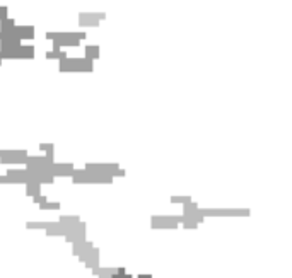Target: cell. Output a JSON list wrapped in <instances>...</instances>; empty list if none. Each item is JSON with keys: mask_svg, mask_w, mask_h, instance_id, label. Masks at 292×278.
<instances>
[{"mask_svg": "<svg viewBox=\"0 0 292 278\" xmlns=\"http://www.w3.org/2000/svg\"><path fill=\"white\" fill-rule=\"evenodd\" d=\"M14 26H16V22H14V19H11V17H5V19L0 21V31H11Z\"/></svg>", "mask_w": 292, "mask_h": 278, "instance_id": "1", "label": "cell"}, {"mask_svg": "<svg viewBox=\"0 0 292 278\" xmlns=\"http://www.w3.org/2000/svg\"><path fill=\"white\" fill-rule=\"evenodd\" d=\"M97 53H99V50L94 48V46H87V48H85V57L91 58V60H92V58H97Z\"/></svg>", "mask_w": 292, "mask_h": 278, "instance_id": "2", "label": "cell"}, {"mask_svg": "<svg viewBox=\"0 0 292 278\" xmlns=\"http://www.w3.org/2000/svg\"><path fill=\"white\" fill-rule=\"evenodd\" d=\"M39 148H41V150H48V152H50V150H53V145H48V143H41V145H39Z\"/></svg>", "mask_w": 292, "mask_h": 278, "instance_id": "3", "label": "cell"}]
</instances>
